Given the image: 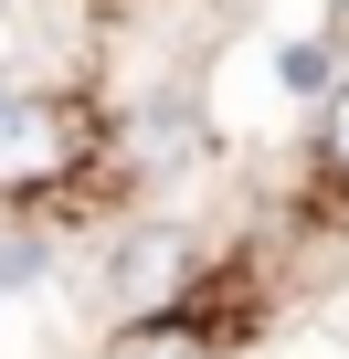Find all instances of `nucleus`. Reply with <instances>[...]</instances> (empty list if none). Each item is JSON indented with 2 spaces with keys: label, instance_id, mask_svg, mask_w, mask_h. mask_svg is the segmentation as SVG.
Instances as JSON below:
<instances>
[{
  "label": "nucleus",
  "instance_id": "1",
  "mask_svg": "<svg viewBox=\"0 0 349 359\" xmlns=\"http://www.w3.org/2000/svg\"><path fill=\"white\" fill-rule=\"evenodd\" d=\"M74 148H85L74 106L0 85V191H43V180H64V169H74Z\"/></svg>",
  "mask_w": 349,
  "mask_h": 359
},
{
  "label": "nucleus",
  "instance_id": "2",
  "mask_svg": "<svg viewBox=\"0 0 349 359\" xmlns=\"http://www.w3.org/2000/svg\"><path fill=\"white\" fill-rule=\"evenodd\" d=\"M169 285H180V243H169V233H138L127 243V275H117L127 317H148V296H169Z\"/></svg>",
  "mask_w": 349,
  "mask_h": 359
},
{
  "label": "nucleus",
  "instance_id": "3",
  "mask_svg": "<svg viewBox=\"0 0 349 359\" xmlns=\"http://www.w3.org/2000/svg\"><path fill=\"white\" fill-rule=\"evenodd\" d=\"M317 148H328V169H338V180H349V85H338V95H328V127H317Z\"/></svg>",
  "mask_w": 349,
  "mask_h": 359
},
{
  "label": "nucleus",
  "instance_id": "4",
  "mask_svg": "<svg viewBox=\"0 0 349 359\" xmlns=\"http://www.w3.org/2000/svg\"><path fill=\"white\" fill-rule=\"evenodd\" d=\"M127 359H212V348H202V338H169V327H138Z\"/></svg>",
  "mask_w": 349,
  "mask_h": 359
}]
</instances>
